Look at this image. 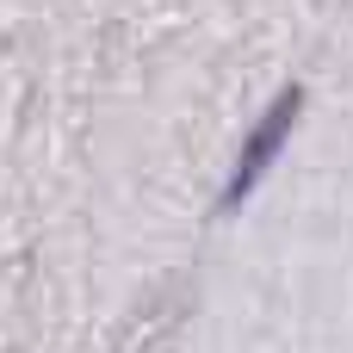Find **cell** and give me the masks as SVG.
Segmentation results:
<instances>
[{"mask_svg": "<svg viewBox=\"0 0 353 353\" xmlns=\"http://www.w3.org/2000/svg\"><path fill=\"white\" fill-rule=\"evenodd\" d=\"M298 105H304V93L298 87H285L279 93V105L254 124V137H248V149H242V161H236V180H230V192H223V205H242L248 192H254V180L267 174V161L285 149V137H292V124H298Z\"/></svg>", "mask_w": 353, "mask_h": 353, "instance_id": "6da1fadb", "label": "cell"}]
</instances>
